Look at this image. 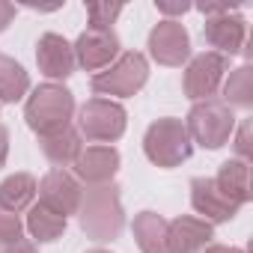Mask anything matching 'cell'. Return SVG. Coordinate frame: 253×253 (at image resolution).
<instances>
[{
  "label": "cell",
  "mask_w": 253,
  "mask_h": 253,
  "mask_svg": "<svg viewBox=\"0 0 253 253\" xmlns=\"http://www.w3.org/2000/svg\"><path fill=\"white\" fill-rule=\"evenodd\" d=\"M78 214H81V229L92 241H113L125 223L122 203H119V185L107 182V185L86 188L81 194Z\"/></svg>",
  "instance_id": "1"
},
{
  "label": "cell",
  "mask_w": 253,
  "mask_h": 253,
  "mask_svg": "<svg viewBox=\"0 0 253 253\" xmlns=\"http://www.w3.org/2000/svg\"><path fill=\"white\" fill-rule=\"evenodd\" d=\"M72 113H75V95L63 84L36 86L33 95L27 98V107H24V119L39 137H48V134L69 128Z\"/></svg>",
  "instance_id": "2"
},
{
  "label": "cell",
  "mask_w": 253,
  "mask_h": 253,
  "mask_svg": "<svg viewBox=\"0 0 253 253\" xmlns=\"http://www.w3.org/2000/svg\"><path fill=\"white\" fill-rule=\"evenodd\" d=\"M188 137L197 140L203 149H220L232 131H235V116H232V107L223 101V98H206V101H197L188 113Z\"/></svg>",
  "instance_id": "3"
},
{
  "label": "cell",
  "mask_w": 253,
  "mask_h": 253,
  "mask_svg": "<svg viewBox=\"0 0 253 253\" xmlns=\"http://www.w3.org/2000/svg\"><path fill=\"white\" fill-rule=\"evenodd\" d=\"M143 152L146 158L155 164V167H179L191 158L194 152V143L188 137V128H185V122L182 119H158L149 125V131L143 137Z\"/></svg>",
  "instance_id": "4"
},
{
  "label": "cell",
  "mask_w": 253,
  "mask_h": 253,
  "mask_svg": "<svg viewBox=\"0 0 253 253\" xmlns=\"http://www.w3.org/2000/svg\"><path fill=\"white\" fill-rule=\"evenodd\" d=\"M146 81H149V63H146V57L137 54V51H128V54H122L113 66H107V72H98L92 78V89L98 95L128 98V95L140 92Z\"/></svg>",
  "instance_id": "5"
},
{
  "label": "cell",
  "mask_w": 253,
  "mask_h": 253,
  "mask_svg": "<svg viewBox=\"0 0 253 253\" xmlns=\"http://www.w3.org/2000/svg\"><path fill=\"white\" fill-rule=\"evenodd\" d=\"M81 134L86 140H98V143H113L125 134V107L107 98H89L81 107Z\"/></svg>",
  "instance_id": "6"
},
{
  "label": "cell",
  "mask_w": 253,
  "mask_h": 253,
  "mask_svg": "<svg viewBox=\"0 0 253 253\" xmlns=\"http://www.w3.org/2000/svg\"><path fill=\"white\" fill-rule=\"evenodd\" d=\"M226 69H229V60H226L223 54H217V51H206V54L194 57L191 66L185 69V81H182L185 95L194 98V101H206V98H211L214 89L220 86Z\"/></svg>",
  "instance_id": "7"
},
{
  "label": "cell",
  "mask_w": 253,
  "mask_h": 253,
  "mask_svg": "<svg viewBox=\"0 0 253 253\" xmlns=\"http://www.w3.org/2000/svg\"><path fill=\"white\" fill-rule=\"evenodd\" d=\"M75 51V63L86 72H98V69H107L116 54H119V36L113 30H84L78 36V42L72 45Z\"/></svg>",
  "instance_id": "8"
},
{
  "label": "cell",
  "mask_w": 253,
  "mask_h": 253,
  "mask_svg": "<svg viewBox=\"0 0 253 253\" xmlns=\"http://www.w3.org/2000/svg\"><path fill=\"white\" fill-rule=\"evenodd\" d=\"M149 54L161 66H182L191 54V36L182 27V21L167 18L155 24V30L149 33Z\"/></svg>",
  "instance_id": "9"
},
{
  "label": "cell",
  "mask_w": 253,
  "mask_h": 253,
  "mask_svg": "<svg viewBox=\"0 0 253 253\" xmlns=\"http://www.w3.org/2000/svg\"><path fill=\"white\" fill-rule=\"evenodd\" d=\"M36 194L42 197V206H48L51 211L69 217L78 211L81 206V185L75 182V176H69L66 170H51L39 185H36Z\"/></svg>",
  "instance_id": "10"
},
{
  "label": "cell",
  "mask_w": 253,
  "mask_h": 253,
  "mask_svg": "<svg viewBox=\"0 0 253 253\" xmlns=\"http://www.w3.org/2000/svg\"><path fill=\"white\" fill-rule=\"evenodd\" d=\"M191 203H194V209L203 214L206 223H226V220H232V217L238 214V209H241V206H235V203L214 185V179H203V176L191 182Z\"/></svg>",
  "instance_id": "11"
},
{
  "label": "cell",
  "mask_w": 253,
  "mask_h": 253,
  "mask_svg": "<svg viewBox=\"0 0 253 253\" xmlns=\"http://www.w3.org/2000/svg\"><path fill=\"white\" fill-rule=\"evenodd\" d=\"M36 63H39V72L48 75L51 81H66L75 72V51L63 36L45 33L36 45Z\"/></svg>",
  "instance_id": "12"
},
{
  "label": "cell",
  "mask_w": 253,
  "mask_h": 253,
  "mask_svg": "<svg viewBox=\"0 0 253 253\" xmlns=\"http://www.w3.org/2000/svg\"><path fill=\"white\" fill-rule=\"evenodd\" d=\"M72 167L75 176L84 179L86 185H107L119 170V152L113 146H89L78 155Z\"/></svg>",
  "instance_id": "13"
},
{
  "label": "cell",
  "mask_w": 253,
  "mask_h": 253,
  "mask_svg": "<svg viewBox=\"0 0 253 253\" xmlns=\"http://www.w3.org/2000/svg\"><path fill=\"white\" fill-rule=\"evenodd\" d=\"M247 36V21L235 12L217 15V18H206V42L211 48H217V54H238Z\"/></svg>",
  "instance_id": "14"
},
{
  "label": "cell",
  "mask_w": 253,
  "mask_h": 253,
  "mask_svg": "<svg viewBox=\"0 0 253 253\" xmlns=\"http://www.w3.org/2000/svg\"><path fill=\"white\" fill-rule=\"evenodd\" d=\"M211 223L200 217H176L167 223V244L170 253H200L211 241Z\"/></svg>",
  "instance_id": "15"
},
{
  "label": "cell",
  "mask_w": 253,
  "mask_h": 253,
  "mask_svg": "<svg viewBox=\"0 0 253 253\" xmlns=\"http://www.w3.org/2000/svg\"><path fill=\"white\" fill-rule=\"evenodd\" d=\"M214 185L235 203V206H244V203H250V197H253V191H250V167H247V161H226L220 170H217V176H214Z\"/></svg>",
  "instance_id": "16"
},
{
  "label": "cell",
  "mask_w": 253,
  "mask_h": 253,
  "mask_svg": "<svg viewBox=\"0 0 253 253\" xmlns=\"http://www.w3.org/2000/svg\"><path fill=\"white\" fill-rule=\"evenodd\" d=\"M134 229V238L140 244L143 253H170V244H167V220L155 211H140L131 223Z\"/></svg>",
  "instance_id": "17"
},
{
  "label": "cell",
  "mask_w": 253,
  "mask_h": 253,
  "mask_svg": "<svg viewBox=\"0 0 253 253\" xmlns=\"http://www.w3.org/2000/svg\"><path fill=\"white\" fill-rule=\"evenodd\" d=\"M33 197H36V179L30 173H12L0 182V209L3 211L18 214V211L30 209Z\"/></svg>",
  "instance_id": "18"
},
{
  "label": "cell",
  "mask_w": 253,
  "mask_h": 253,
  "mask_svg": "<svg viewBox=\"0 0 253 253\" xmlns=\"http://www.w3.org/2000/svg\"><path fill=\"white\" fill-rule=\"evenodd\" d=\"M39 146H42L45 158H48L51 164H57V167H69V164H75L78 155L84 152V146H81V134L72 128V125H69V128H63V131H57V134L39 137Z\"/></svg>",
  "instance_id": "19"
},
{
  "label": "cell",
  "mask_w": 253,
  "mask_h": 253,
  "mask_svg": "<svg viewBox=\"0 0 253 253\" xmlns=\"http://www.w3.org/2000/svg\"><path fill=\"white\" fill-rule=\"evenodd\" d=\"M30 89V75L12 57H0V101H18Z\"/></svg>",
  "instance_id": "20"
},
{
  "label": "cell",
  "mask_w": 253,
  "mask_h": 253,
  "mask_svg": "<svg viewBox=\"0 0 253 253\" xmlns=\"http://www.w3.org/2000/svg\"><path fill=\"white\" fill-rule=\"evenodd\" d=\"M27 229L36 241H57L63 232H66V217L51 211L48 206H33L30 214H27Z\"/></svg>",
  "instance_id": "21"
},
{
  "label": "cell",
  "mask_w": 253,
  "mask_h": 253,
  "mask_svg": "<svg viewBox=\"0 0 253 253\" xmlns=\"http://www.w3.org/2000/svg\"><path fill=\"white\" fill-rule=\"evenodd\" d=\"M223 95H226V104L232 107H253V69L250 66H241L229 75L226 86H223Z\"/></svg>",
  "instance_id": "22"
},
{
  "label": "cell",
  "mask_w": 253,
  "mask_h": 253,
  "mask_svg": "<svg viewBox=\"0 0 253 253\" xmlns=\"http://www.w3.org/2000/svg\"><path fill=\"white\" fill-rule=\"evenodd\" d=\"M119 12H122V3H89L86 6L92 30H110V24L119 18Z\"/></svg>",
  "instance_id": "23"
},
{
  "label": "cell",
  "mask_w": 253,
  "mask_h": 253,
  "mask_svg": "<svg viewBox=\"0 0 253 253\" xmlns=\"http://www.w3.org/2000/svg\"><path fill=\"white\" fill-rule=\"evenodd\" d=\"M21 232H24V223L18 220V214L0 209V247L15 244V241L21 238Z\"/></svg>",
  "instance_id": "24"
},
{
  "label": "cell",
  "mask_w": 253,
  "mask_h": 253,
  "mask_svg": "<svg viewBox=\"0 0 253 253\" xmlns=\"http://www.w3.org/2000/svg\"><path fill=\"white\" fill-rule=\"evenodd\" d=\"M235 149H238L241 161H247V158H250V122H244V125H241L238 140H235Z\"/></svg>",
  "instance_id": "25"
},
{
  "label": "cell",
  "mask_w": 253,
  "mask_h": 253,
  "mask_svg": "<svg viewBox=\"0 0 253 253\" xmlns=\"http://www.w3.org/2000/svg\"><path fill=\"white\" fill-rule=\"evenodd\" d=\"M203 15H209V18H217V15H226V12H235V6H229V3H200L197 6Z\"/></svg>",
  "instance_id": "26"
},
{
  "label": "cell",
  "mask_w": 253,
  "mask_h": 253,
  "mask_svg": "<svg viewBox=\"0 0 253 253\" xmlns=\"http://www.w3.org/2000/svg\"><path fill=\"white\" fill-rule=\"evenodd\" d=\"M12 18H15V6L6 3V0H0V30H6Z\"/></svg>",
  "instance_id": "27"
},
{
  "label": "cell",
  "mask_w": 253,
  "mask_h": 253,
  "mask_svg": "<svg viewBox=\"0 0 253 253\" xmlns=\"http://www.w3.org/2000/svg\"><path fill=\"white\" fill-rule=\"evenodd\" d=\"M158 6V12H164V15H185L191 6L188 3H155Z\"/></svg>",
  "instance_id": "28"
},
{
  "label": "cell",
  "mask_w": 253,
  "mask_h": 253,
  "mask_svg": "<svg viewBox=\"0 0 253 253\" xmlns=\"http://www.w3.org/2000/svg\"><path fill=\"white\" fill-rule=\"evenodd\" d=\"M3 253H36V247H33V241H24V238H18L15 244L3 247Z\"/></svg>",
  "instance_id": "29"
},
{
  "label": "cell",
  "mask_w": 253,
  "mask_h": 253,
  "mask_svg": "<svg viewBox=\"0 0 253 253\" xmlns=\"http://www.w3.org/2000/svg\"><path fill=\"white\" fill-rule=\"evenodd\" d=\"M6 155H9V131L0 125V167L6 164Z\"/></svg>",
  "instance_id": "30"
},
{
  "label": "cell",
  "mask_w": 253,
  "mask_h": 253,
  "mask_svg": "<svg viewBox=\"0 0 253 253\" xmlns=\"http://www.w3.org/2000/svg\"><path fill=\"white\" fill-rule=\"evenodd\" d=\"M206 253H244L241 247H226V244H211L206 247Z\"/></svg>",
  "instance_id": "31"
},
{
  "label": "cell",
  "mask_w": 253,
  "mask_h": 253,
  "mask_svg": "<svg viewBox=\"0 0 253 253\" xmlns=\"http://www.w3.org/2000/svg\"><path fill=\"white\" fill-rule=\"evenodd\" d=\"M92 253H107V250H92Z\"/></svg>",
  "instance_id": "32"
}]
</instances>
